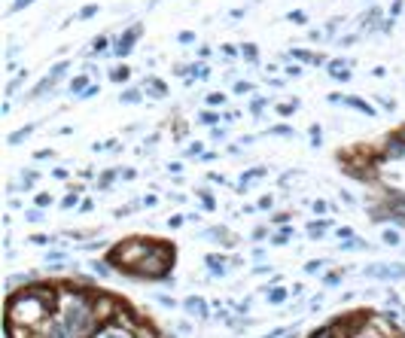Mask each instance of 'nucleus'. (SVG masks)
I'll use <instances>...</instances> for the list:
<instances>
[{"label": "nucleus", "mask_w": 405, "mask_h": 338, "mask_svg": "<svg viewBox=\"0 0 405 338\" xmlns=\"http://www.w3.org/2000/svg\"><path fill=\"white\" fill-rule=\"evenodd\" d=\"M70 92H86V76H76V79L70 82Z\"/></svg>", "instance_id": "nucleus-13"}, {"label": "nucleus", "mask_w": 405, "mask_h": 338, "mask_svg": "<svg viewBox=\"0 0 405 338\" xmlns=\"http://www.w3.org/2000/svg\"><path fill=\"white\" fill-rule=\"evenodd\" d=\"M104 46H107V40H104V37H98V40L92 43V55H98V52H101Z\"/></svg>", "instance_id": "nucleus-16"}, {"label": "nucleus", "mask_w": 405, "mask_h": 338, "mask_svg": "<svg viewBox=\"0 0 405 338\" xmlns=\"http://www.w3.org/2000/svg\"><path fill=\"white\" fill-rule=\"evenodd\" d=\"M198 153H201V143H192V146L186 150V156H198Z\"/></svg>", "instance_id": "nucleus-25"}, {"label": "nucleus", "mask_w": 405, "mask_h": 338, "mask_svg": "<svg viewBox=\"0 0 405 338\" xmlns=\"http://www.w3.org/2000/svg\"><path fill=\"white\" fill-rule=\"evenodd\" d=\"M192 40H195V34H189V31H186V34H180V43H192Z\"/></svg>", "instance_id": "nucleus-29"}, {"label": "nucleus", "mask_w": 405, "mask_h": 338, "mask_svg": "<svg viewBox=\"0 0 405 338\" xmlns=\"http://www.w3.org/2000/svg\"><path fill=\"white\" fill-rule=\"evenodd\" d=\"M28 3H31V0H15V3H12V12H15V9H22V6H28Z\"/></svg>", "instance_id": "nucleus-31"}, {"label": "nucleus", "mask_w": 405, "mask_h": 338, "mask_svg": "<svg viewBox=\"0 0 405 338\" xmlns=\"http://www.w3.org/2000/svg\"><path fill=\"white\" fill-rule=\"evenodd\" d=\"M223 101H226V98H223V95H210V98H207V104H210V107H220V104H223Z\"/></svg>", "instance_id": "nucleus-20"}, {"label": "nucleus", "mask_w": 405, "mask_h": 338, "mask_svg": "<svg viewBox=\"0 0 405 338\" xmlns=\"http://www.w3.org/2000/svg\"><path fill=\"white\" fill-rule=\"evenodd\" d=\"M262 174H265V171H262V168H253V171H247V174H244V177H241V189H244V186H250V183H253V180H259V177H262Z\"/></svg>", "instance_id": "nucleus-8"}, {"label": "nucleus", "mask_w": 405, "mask_h": 338, "mask_svg": "<svg viewBox=\"0 0 405 338\" xmlns=\"http://www.w3.org/2000/svg\"><path fill=\"white\" fill-rule=\"evenodd\" d=\"M314 338H335V329H323V332H317Z\"/></svg>", "instance_id": "nucleus-28"}, {"label": "nucleus", "mask_w": 405, "mask_h": 338, "mask_svg": "<svg viewBox=\"0 0 405 338\" xmlns=\"http://www.w3.org/2000/svg\"><path fill=\"white\" fill-rule=\"evenodd\" d=\"M402 140H405V134H402Z\"/></svg>", "instance_id": "nucleus-33"}, {"label": "nucleus", "mask_w": 405, "mask_h": 338, "mask_svg": "<svg viewBox=\"0 0 405 338\" xmlns=\"http://www.w3.org/2000/svg\"><path fill=\"white\" fill-rule=\"evenodd\" d=\"M186 308H189L192 314H198V317H207V305H204L201 299H189V302H186Z\"/></svg>", "instance_id": "nucleus-5"}, {"label": "nucleus", "mask_w": 405, "mask_h": 338, "mask_svg": "<svg viewBox=\"0 0 405 338\" xmlns=\"http://www.w3.org/2000/svg\"><path fill=\"white\" fill-rule=\"evenodd\" d=\"M31 131H34V128L28 125V128H22V131H15V134H9V143H22V140H25V137H28Z\"/></svg>", "instance_id": "nucleus-11"}, {"label": "nucleus", "mask_w": 405, "mask_h": 338, "mask_svg": "<svg viewBox=\"0 0 405 338\" xmlns=\"http://www.w3.org/2000/svg\"><path fill=\"white\" fill-rule=\"evenodd\" d=\"M329 73H332V79H338V82H347V79H350L347 64H338V61H332V64H329Z\"/></svg>", "instance_id": "nucleus-4"}, {"label": "nucleus", "mask_w": 405, "mask_h": 338, "mask_svg": "<svg viewBox=\"0 0 405 338\" xmlns=\"http://www.w3.org/2000/svg\"><path fill=\"white\" fill-rule=\"evenodd\" d=\"M34 180H37V171H28V177H22V186H25V189H31V186H34Z\"/></svg>", "instance_id": "nucleus-15"}, {"label": "nucleus", "mask_w": 405, "mask_h": 338, "mask_svg": "<svg viewBox=\"0 0 405 338\" xmlns=\"http://www.w3.org/2000/svg\"><path fill=\"white\" fill-rule=\"evenodd\" d=\"M250 107H253V113H259L262 107H265V98H253V104H250Z\"/></svg>", "instance_id": "nucleus-21"}, {"label": "nucleus", "mask_w": 405, "mask_h": 338, "mask_svg": "<svg viewBox=\"0 0 405 338\" xmlns=\"http://www.w3.org/2000/svg\"><path fill=\"white\" fill-rule=\"evenodd\" d=\"M95 12H98V6H86V9H82V12H79V15H82V18H92V15H95Z\"/></svg>", "instance_id": "nucleus-23"}, {"label": "nucleus", "mask_w": 405, "mask_h": 338, "mask_svg": "<svg viewBox=\"0 0 405 338\" xmlns=\"http://www.w3.org/2000/svg\"><path fill=\"white\" fill-rule=\"evenodd\" d=\"M146 89H150L153 95H159V98L165 95V86H162V82H156V79H146Z\"/></svg>", "instance_id": "nucleus-12"}, {"label": "nucleus", "mask_w": 405, "mask_h": 338, "mask_svg": "<svg viewBox=\"0 0 405 338\" xmlns=\"http://www.w3.org/2000/svg\"><path fill=\"white\" fill-rule=\"evenodd\" d=\"M49 338H76V335H73V332H70L67 326H61V323H52V326H49Z\"/></svg>", "instance_id": "nucleus-6"}, {"label": "nucleus", "mask_w": 405, "mask_h": 338, "mask_svg": "<svg viewBox=\"0 0 405 338\" xmlns=\"http://www.w3.org/2000/svg\"><path fill=\"white\" fill-rule=\"evenodd\" d=\"M37 204H40V207H46V204H52V198L43 192V195H37Z\"/></svg>", "instance_id": "nucleus-24"}, {"label": "nucleus", "mask_w": 405, "mask_h": 338, "mask_svg": "<svg viewBox=\"0 0 405 338\" xmlns=\"http://www.w3.org/2000/svg\"><path fill=\"white\" fill-rule=\"evenodd\" d=\"M207 265L214 268V274H223V271H226V262H223V259H217V256H207Z\"/></svg>", "instance_id": "nucleus-9"}, {"label": "nucleus", "mask_w": 405, "mask_h": 338, "mask_svg": "<svg viewBox=\"0 0 405 338\" xmlns=\"http://www.w3.org/2000/svg\"><path fill=\"white\" fill-rule=\"evenodd\" d=\"M384 241H387V244H399V235H396V231H390V228H387V231H384Z\"/></svg>", "instance_id": "nucleus-19"}, {"label": "nucleus", "mask_w": 405, "mask_h": 338, "mask_svg": "<svg viewBox=\"0 0 405 338\" xmlns=\"http://www.w3.org/2000/svg\"><path fill=\"white\" fill-rule=\"evenodd\" d=\"M326 231V223H314L311 225V235H323Z\"/></svg>", "instance_id": "nucleus-22"}, {"label": "nucleus", "mask_w": 405, "mask_h": 338, "mask_svg": "<svg viewBox=\"0 0 405 338\" xmlns=\"http://www.w3.org/2000/svg\"><path fill=\"white\" fill-rule=\"evenodd\" d=\"M107 338H128V335H122V332H110Z\"/></svg>", "instance_id": "nucleus-32"}, {"label": "nucleus", "mask_w": 405, "mask_h": 338, "mask_svg": "<svg viewBox=\"0 0 405 338\" xmlns=\"http://www.w3.org/2000/svg\"><path fill=\"white\" fill-rule=\"evenodd\" d=\"M241 52H244V55L250 58V61H256V46H253V43H247V46H244Z\"/></svg>", "instance_id": "nucleus-17"}, {"label": "nucleus", "mask_w": 405, "mask_h": 338, "mask_svg": "<svg viewBox=\"0 0 405 338\" xmlns=\"http://www.w3.org/2000/svg\"><path fill=\"white\" fill-rule=\"evenodd\" d=\"M67 329H70L73 335L92 332V317H89V311H86L82 305H70V308H67Z\"/></svg>", "instance_id": "nucleus-1"}, {"label": "nucleus", "mask_w": 405, "mask_h": 338, "mask_svg": "<svg viewBox=\"0 0 405 338\" xmlns=\"http://www.w3.org/2000/svg\"><path fill=\"white\" fill-rule=\"evenodd\" d=\"M369 278H405V265L393 262V265H369L366 268Z\"/></svg>", "instance_id": "nucleus-2"}, {"label": "nucleus", "mask_w": 405, "mask_h": 338, "mask_svg": "<svg viewBox=\"0 0 405 338\" xmlns=\"http://www.w3.org/2000/svg\"><path fill=\"white\" fill-rule=\"evenodd\" d=\"M137 37H140V25H134V28H131V31H128V34H125V37H122V40H119V43H116L113 55H119V58H125V55H128V52H131V46H134V43H137Z\"/></svg>", "instance_id": "nucleus-3"}, {"label": "nucleus", "mask_w": 405, "mask_h": 338, "mask_svg": "<svg viewBox=\"0 0 405 338\" xmlns=\"http://www.w3.org/2000/svg\"><path fill=\"white\" fill-rule=\"evenodd\" d=\"M128 76H131V70H128L125 64H122V67H113V70H110V79H113V82H125Z\"/></svg>", "instance_id": "nucleus-7"}, {"label": "nucleus", "mask_w": 405, "mask_h": 338, "mask_svg": "<svg viewBox=\"0 0 405 338\" xmlns=\"http://www.w3.org/2000/svg\"><path fill=\"white\" fill-rule=\"evenodd\" d=\"M73 204H76V195H67V198L61 201V207H73Z\"/></svg>", "instance_id": "nucleus-26"}, {"label": "nucleus", "mask_w": 405, "mask_h": 338, "mask_svg": "<svg viewBox=\"0 0 405 338\" xmlns=\"http://www.w3.org/2000/svg\"><path fill=\"white\" fill-rule=\"evenodd\" d=\"M311 140H314V143H320V128H317V125L311 128Z\"/></svg>", "instance_id": "nucleus-30"}, {"label": "nucleus", "mask_w": 405, "mask_h": 338, "mask_svg": "<svg viewBox=\"0 0 405 338\" xmlns=\"http://www.w3.org/2000/svg\"><path fill=\"white\" fill-rule=\"evenodd\" d=\"M64 70H67V61H61V64H55V67H52V73H49V76H61V73H64Z\"/></svg>", "instance_id": "nucleus-18"}, {"label": "nucleus", "mask_w": 405, "mask_h": 338, "mask_svg": "<svg viewBox=\"0 0 405 338\" xmlns=\"http://www.w3.org/2000/svg\"><path fill=\"white\" fill-rule=\"evenodd\" d=\"M137 98H140V95H137V92L131 89V92H125V95H122L119 101H125V104H137Z\"/></svg>", "instance_id": "nucleus-14"}, {"label": "nucleus", "mask_w": 405, "mask_h": 338, "mask_svg": "<svg viewBox=\"0 0 405 338\" xmlns=\"http://www.w3.org/2000/svg\"><path fill=\"white\" fill-rule=\"evenodd\" d=\"M284 299H287V292H284V289H281V286H274V289H271V292H268V302H271V305H281V302H284Z\"/></svg>", "instance_id": "nucleus-10"}, {"label": "nucleus", "mask_w": 405, "mask_h": 338, "mask_svg": "<svg viewBox=\"0 0 405 338\" xmlns=\"http://www.w3.org/2000/svg\"><path fill=\"white\" fill-rule=\"evenodd\" d=\"M320 268H323V262H308V271H311V274H317Z\"/></svg>", "instance_id": "nucleus-27"}]
</instances>
